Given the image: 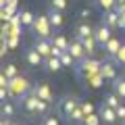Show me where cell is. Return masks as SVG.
<instances>
[{
	"instance_id": "1",
	"label": "cell",
	"mask_w": 125,
	"mask_h": 125,
	"mask_svg": "<svg viewBox=\"0 0 125 125\" xmlns=\"http://www.w3.org/2000/svg\"><path fill=\"white\" fill-rule=\"evenodd\" d=\"M77 106H79V100H77L75 94H62L61 98L54 102V111H56V115L62 117L67 123L71 121V117H73V113L77 111Z\"/></svg>"
},
{
	"instance_id": "2",
	"label": "cell",
	"mask_w": 125,
	"mask_h": 125,
	"mask_svg": "<svg viewBox=\"0 0 125 125\" xmlns=\"http://www.w3.org/2000/svg\"><path fill=\"white\" fill-rule=\"evenodd\" d=\"M100 67H102V62H100V61H96L94 56H88V58H83V61L77 62V67L73 69V71H75V75L79 77V79L85 81L88 77L100 73Z\"/></svg>"
},
{
	"instance_id": "3",
	"label": "cell",
	"mask_w": 125,
	"mask_h": 125,
	"mask_svg": "<svg viewBox=\"0 0 125 125\" xmlns=\"http://www.w3.org/2000/svg\"><path fill=\"white\" fill-rule=\"evenodd\" d=\"M52 29H54V27L50 25L48 15H40V17H36V23L31 25V31H33L38 38H52Z\"/></svg>"
},
{
	"instance_id": "4",
	"label": "cell",
	"mask_w": 125,
	"mask_h": 125,
	"mask_svg": "<svg viewBox=\"0 0 125 125\" xmlns=\"http://www.w3.org/2000/svg\"><path fill=\"white\" fill-rule=\"evenodd\" d=\"M40 102H42V100L38 98L36 94L29 92L27 96H23V98L19 100L17 104H19V106H21L25 113H29V115H38V111H40Z\"/></svg>"
},
{
	"instance_id": "5",
	"label": "cell",
	"mask_w": 125,
	"mask_h": 125,
	"mask_svg": "<svg viewBox=\"0 0 125 125\" xmlns=\"http://www.w3.org/2000/svg\"><path fill=\"white\" fill-rule=\"evenodd\" d=\"M31 92L36 94L40 100H44V102H50V104L56 102V100H54L52 90H50V85H48V83H44V81H40V83H33V90H31Z\"/></svg>"
},
{
	"instance_id": "6",
	"label": "cell",
	"mask_w": 125,
	"mask_h": 125,
	"mask_svg": "<svg viewBox=\"0 0 125 125\" xmlns=\"http://www.w3.org/2000/svg\"><path fill=\"white\" fill-rule=\"evenodd\" d=\"M25 62L29 65L31 69H38V67H44L46 58L42 56V54L38 52V50L33 48V46H31V48H27V50H25Z\"/></svg>"
},
{
	"instance_id": "7",
	"label": "cell",
	"mask_w": 125,
	"mask_h": 125,
	"mask_svg": "<svg viewBox=\"0 0 125 125\" xmlns=\"http://www.w3.org/2000/svg\"><path fill=\"white\" fill-rule=\"evenodd\" d=\"M33 48H36L44 58H48V56L54 54V46H52V42H50V38H36Z\"/></svg>"
},
{
	"instance_id": "8",
	"label": "cell",
	"mask_w": 125,
	"mask_h": 125,
	"mask_svg": "<svg viewBox=\"0 0 125 125\" xmlns=\"http://www.w3.org/2000/svg\"><path fill=\"white\" fill-rule=\"evenodd\" d=\"M98 115H100V119H102V123H104V125H115L117 121H119V115H117V111H115V108H111V106H106L104 102L100 104Z\"/></svg>"
},
{
	"instance_id": "9",
	"label": "cell",
	"mask_w": 125,
	"mask_h": 125,
	"mask_svg": "<svg viewBox=\"0 0 125 125\" xmlns=\"http://www.w3.org/2000/svg\"><path fill=\"white\" fill-rule=\"evenodd\" d=\"M94 38L98 42V46H104L113 38V29L108 25H104V23H100V25H96V29H94Z\"/></svg>"
},
{
	"instance_id": "10",
	"label": "cell",
	"mask_w": 125,
	"mask_h": 125,
	"mask_svg": "<svg viewBox=\"0 0 125 125\" xmlns=\"http://www.w3.org/2000/svg\"><path fill=\"white\" fill-rule=\"evenodd\" d=\"M94 29H96V27H92V23H90V21H79L75 25V38H77V40L92 38L94 36Z\"/></svg>"
},
{
	"instance_id": "11",
	"label": "cell",
	"mask_w": 125,
	"mask_h": 125,
	"mask_svg": "<svg viewBox=\"0 0 125 125\" xmlns=\"http://www.w3.org/2000/svg\"><path fill=\"white\" fill-rule=\"evenodd\" d=\"M115 65H117L115 61H104V62H102L100 73H102V77H104L106 81H115L117 77H119V75H117V67H115Z\"/></svg>"
},
{
	"instance_id": "12",
	"label": "cell",
	"mask_w": 125,
	"mask_h": 125,
	"mask_svg": "<svg viewBox=\"0 0 125 125\" xmlns=\"http://www.w3.org/2000/svg\"><path fill=\"white\" fill-rule=\"evenodd\" d=\"M121 46H123V44H121V42H119V38H115V36H113L111 40H108L106 44L102 46V50H104V54H106L108 58H115L117 54H119V50H121Z\"/></svg>"
},
{
	"instance_id": "13",
	"label": "cell",
	"mask_w": 125,
	"mask_h": 125,
	"mask_svg": "<svg viewBox=\"0 0 125 125\" xmlns=\"http://www.w3.org/2000/svg\"><path fill=\"white\" fill-rule=\"evenodd\" d=\"M69 52L73 54V58H75L77 62L79 61H83V58H88V54H85V48H83V44H81V40H71V46H69Z\"/></svg>"
},
{
	"instance_id": "14",
	"label": "cell",
	"mask_w": 125,
	"mask_h": 125,
	"mask_svg": "<svg viewBox=\"0 0 125 125\" xmlns=\"http://www.w3.org/2000/svg\"><path fill=\"white\" fill-rule=\"evenodd\" d=\"M102 23L104 25H108L111 29H117L119 27V23H121V15H119V10H106V13L102 15Z\"/></svg>"
},
{
	"instance_id": "15",
	"label": "cell",
	"mask_w": 125,
	"mask_h": 125,
	"mask_svg": "<svg viewBox=\"0 0 125 125\" xmlns=\"http://www.w3.org/2000/svg\"><path fill=\"white\" fill-rule=\"evenodd\" d=\"M50 42H52V46L54 48H58V50H69V46H71V42L67 40V36H62V33H52V38H50Z\"/></svg>"
},
{
	"instance_id": "16",
	"label": "cell",
	"mask_w": 125,
	"mask_h": 125,
	"mask_svg": "<svg viewBox=\"0 0 125 125\" xmlns=\"http://www.w3.org/2000/svg\"><path fill=\"white\" fill-rule=\"evenodd\" d=\"M48 19H50V25H52L54 29H61V27L65 25V15H62L61 10L50 9V10H48Z\"/></svg>"
},
{
	"instance_id": "17",
	"label": "cell",
	"mask_w": 125,
	"mask_h": 125,
	"mask_svg": "<svg viewBox=\"0 0 125 125\" xmlns=\"http://www.w3.org/2000/svg\"><path fill=\"white\" fill-rule=\"evenodd\" d=\"M15 115H17V102L15 100L2 102V119H15Z\"/></svg>"
},
{
	"instance_id": "18",
	"label": "cell",
	"mask_w": 125,
	"mask_h": 125,
	"mask_svg": "<svg viewBox=\"0 0 125 125\" xmlns=\"http://www.w3.org/2000/svg\"><path fill=\"white\" fill-rule=\"evenodd\" d=\"M102 102L106 104V106H111V108H115V111H117V108H119L121 104H123V100H121V96H119V94H115V92H108L106 96L102 98Z\"/></svg>"
},
{
	"instance_id": "19",
	"label": "cell",
	"mask_w": 125,
	"mask_h": 125,
	"mask_svg": "<svg viewBox=\"0 0 125 125\" xmlns=\"http://www.w3.org/2000/svg\"><path fill=\"white\" fill-rule=\"evenodd\" d=\"M44 67L48 69L50 73H58L62 69V62H61V58H58V56H48V58H46V62H44Z\"/></svg>"
},
{
	"instance_id": "20",
	"label": "cell",
	"mask_w": 125,
	"mask_h": 125,
	"mask_svg": "<svg viewBox=\"0 0 125 125\" xmlns=\"http://www.w3.org/2000/svg\"><path fill=\"white\" fill-rule=\"evenodd\" d=\"M61 62H62V67H67V69H75L77 67V61L73 58V54L69 52V50H65V52H61Z\"/></svg>"
},
{
	"instance_id": "21",
	"label": "cell",
	"mask_w": 125,
	"mask_h": 125,
	"mask_svg": "<svg viewBox=\"0 0 125 125\" xmlns=\"http://www.w3.org/2000/svg\"><path fill=\"white\" fill-rule=\"evenodd\" d=\"M81 44H83V48H85V54L88 56H94L96 54V46H98V42H96V38H85V40H81Z\"/></svg>"
},
{
	"instance_id": "22",
	"label": "cell",
	"mask_w": 125,
	"mask_h": 125,
	"mask_svg": "<svg viewBox=\"0 0 125 125\" xmlns=\"http://www.w3.org/2000/svg\"><path fill=\"white\" fill-rule=\"evenodd\" d=\"M19 15H21V23H23V27H31L33 23H36V15L31 13V10L23 9V10H19Z\"/></svg>"
},
{
	"instance_id": "23",
	"label": "cell",
	"mask_w": 125,
	"mask_h": 125,
	"mask_svg": "<svg viewBox=\"0 0 125 125\" xmlns=\"http://www.w3.org/2000/svg\"><path fill=\"white\" fill-rule=\"evenodd\" d=\"M113 83V92L119 94L121 100H125V77H117L115 81H111Z\"/></svg>"
},
{
	"instance_id": "24",
	"label": "cell",
	"mask_w": 125,
	"mask_h": 125,
	"mask_svg": "<svg viewBox=\"0 0 125 125\" xmlns=\"http://www.w3.org/2000/svg\"><path fill=\"white\" fill-rule=\"evenodd\" d=\"M2 73H4V75L9 77V79H15V77H19V75H21V73H19V67L15 65V62H9V65L4 67V71H2Z\"/></svg>"
},
{
	"instance_id": "25",
	"label": "cell",
	"mask_w": 125,
	"mask_h": 125,
	"mask_svg": "<svg viewBox=\"0 0 125 125\" xmlns=\"http://www.w3.org/2000/svg\"><path fill=\"white\" fill-rule=\"evenodd\" d=\"M40 125H61V119H58L56 113H48V115L42 117V123Z\"/></svg>"
},
{
	"instance_id": "26",
	"label": "cell",
	"mask_w": 125,
	"mask_h": 125,
	"mask_svg": "<svg viewBox=\"0 0 125 125\" xmlns=\"http://www.w3.org/2000/svg\"><path fill=\"white\" fill-rule=\"evenodd\" d=\"M69 2H71V0H50V9L65 13V10L69 9Z\"/></svg>"
},
{
	"instance_id": "27",
	"label": "cell",
	"mask_w": 125,
	"mask_h": 125,
	"mask_svg": "<svg viewBox=\"0 0 125 125\" xmlns=\"http://www.w3.org/2000/svg\"><path fill=\"white\" fill-rule=\"evenodd\" d=\"M96 4L100 6V9L106 13V10H113V9H117V0H96Z\"/></svg>"
},
{
	"instance_id": "28",
	"label": "cell",
	"mask_w": 125,
	"mask_h": 125,
	"mask_svg": "<svg viewBox=\"0 0 125 125\" xmlns=\"http://www.w3.org/2000/svg\"><path fill=\"white\" fill-rule=\"evenodd\" d=\"M100 121H102V119H100V115L94 113V115H88V117H85L81 125H100Z\"/></svg>"
},
{
	"instance_id": "29",
	"label": "cell",
	"mask_w": 125,
	"mask_h": 125,
	"mask_svg": "<svg viewBox=\"0 0 125 125\" xmlns=\"http://www.w3.org/2000/svg\"><path fill=\"white\" fill-rule=\"evenodd\" d=\"M113 61H115L117 65H125V44L121 46V50H119V54H117V56L113 58Z\"/></svg>"
},
{
	"instance_id": "30",
	"label": "cell",
	"mask_w": 125,
	"mask_h": 125,
	"mask_svg": "<svg viewBox=\"0 0 125 125\" xmlns=\"http://www.w3.org/2000/svg\"><path fill=\"white\" fill-rule=\"evenodd\" d=\"M92 17V9H81L79 10V21H90Z\"/></svg>"
},
{
	"instance_id": "31",
	"label": "cell",
	"mask_w": 125,
	"mask_h": 125,
	"mask_svg": "<svg viewBox=\"0 0 125 125\" xmlns=\"http://www.w3.org/2000/svg\"><path fill=\"white\" fill-rule=\"evenodd\" d=\"M81 108H83L85 117H88V115H94V104H92V102H81Z\"/></svg>"
},
{
	"instance_id": "32",
	"label": "cell",
	"mask_w": 125,
	"mask_h": 125,
	"mask_svg": "<svg viewBox=\"0 0 125 125\" xmlns=\"http://www.w3.org/2000/svg\"><path fill=\"white\" fill-rule=\"evenodd\" d=\"M117 115H119V121H121V123H125V104H121V106L117 108Z\"/></svg>"
},
{
	"instance_id": "33",
	"label": "cell",
	"mask_w": 125,
	"mask_h": 125,
	"mask_svg": "<svg viewBox=\"0 0 125 125\" xmlns=\"http://www.w3.org/2000/svg\"><path fill=\"white\" fill-rule=\"evenodd\" d=\"M9 85H10V79L2 73V75H0V88H9Z\"/></svg>"
},
{
	"instance_id": "34",
	"label": "cell",
	"mask_w": 125,
	"mask_h": 125,
	"mask_svg": "<svg viewBox=\"0 0 125 125\" xmlns=\"http://www.w3.org/2000/svg\"><path fill=\"white\" fill-rule=\"evenodd\" d=\"M119 27H125V13H121V23H119Z\"/></svg>"
},
{
	"instance_id": "35",
	"label": "cell",
	"mask_w": 125,
	"mask_h": 125,
	"mask_svg": "<svg viewBox=\"0 0 125 125\" xmlns=\"http://www.w3.org/2000/svg\"><path fill=\"white\" fill-rule=\"evenodd\" d=\"M6 4H15L17 6V0H6Z\"/></svg>"
},
{
	"instance_id": "36",
	"label": "cell",
	"mask_w": 125,
	"mask_h": 125,
	"mask_svg": "<svg viewBox=\"0 0 125 125\" xmlns=\"http://www.w3.org/2000/svg\"><path fill=\"white\" fill-rule=\"evenodd\" d=\"M117 4H125V0H117Z\"/></svg>"
},
{
	"instance_id": "37",
	"label": "cell",
	"mask_w": 125,
	"mask_h": 125,
	"mask_svg": "<svg viewBox=\"0 0 125 125\" xmlns=\"http://www.w3.org/2000/svg\"><path fill=\"white\" fill-rule=\"evenodd\" d=\"M13 125H21V123H13Z\"/></svg>"
},
{
	"instance_id": "38",
	"label": "cell",
	"mask_w": 125,
	"mask_h": 125,
	"mask_svg": "<svg viewBox=\"0 0 125 125\" xmlns=\"http://www.w3.org/2000/svg\"><path fill=\"white\" fill-rule=\"evenodd\" d=\"M25 125H31V123H25Z\"/></svg>"
},
{
	"instance_id": "39",
	"label": "cell",
	"mask_w": 125,
	"mask_h": 125,
	"mask_svg": "<svg viewBox=\"0 0 125 125\" xmlns=\"http://www.w3.org/2000/svg\"><path fill=\"white\" fill-rule=\"evenodd\" d=\"M121 125H125V123H121Z\"/></svg>"
}]
</instances>
